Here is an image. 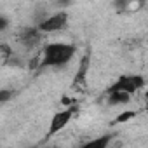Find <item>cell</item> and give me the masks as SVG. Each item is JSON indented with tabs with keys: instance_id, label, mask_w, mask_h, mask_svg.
Returning a JSON list of instances; mask_svg holds the SVG:
<instances>
[{
	"instance_id": "5bb4252c",
	"label": "cell",
	"mask_w": 148,
	"mask_h": 148,
	"mask_svg": "<svg viewBox=\"0 0 148 148\" xmlns=\"http://www.w3.org/2000/svg\"><path fill=\"white\" fill-rule=\"evenodd\" d=\"M145 110H146V112H148V99H146V106H145Z\"/></svg>"
},
{
	"instance_id": "ba28073f",
	"label": "cell",
	"mask_w": 148,
	"mask_h": 148,
	"mask_svg": "<svg viewBox=\"0 0 148 148\" xmlns=\"http://www.w3.org/2000/svg\"><path fill=\"white\" fill-rule=\"evenodd\" d=\"M112 139H113V134H105V136H99V138H94L91 141L82 143V146L84 148H108Z\"/></svg>"
},
{
	"instance_id": "30bf717a",
	"label": "cell",
	"mask_w": 148,
	"mask_h": 148,
	"mask_svg": "<svg viewBox=\"0 0 148 148\" xmlns=\"http://www.w3.org/2000/svg\"><path fill=\"white\" fill-rule=\"evenodd\" d=\"M12 58H14L12 47L7 42H2V44H0V61H2V64H7Z\"/></svg>"
},
{
	"instance_id": "277c9868",
	"label": "cell",
	"mask_w": 148,
	"mask_h": 148,
	"mask_svg": "<svg viewBox=\"0 0 148 148\" xmlns=\"http://www.w3.org/2000/svg\"><path fill=\"white\" fill-rule=\"evenodd\" d=\"M75 110L77 108H73V106H66L64 110H59L52 115L51 122H49V129H47V139L56 136L58 132H61L73 119V115H75Z\"/></svg>"
},
{
	"instance_id": "8fae6325",
	"label": "cell",
	"mask_w": 148,
	"mask_h": 148,
	"mask_svg": "<svg viewBox=\"0 0 148 148\" xmlns=\"http://www.w3.org/2000/svg\"><path fill=\"white\" fill-rule=\"evenodd\" d=\"M136 115H138V112H134V110H127V112H122L120 115H117V119H115V124H124V122H127V120L134 119Z\"/></svg>"
},
{
	"instance_id": "8992f818",
	"label": "cell",
	"mask_w": 148,
	"mask_h": 148,
	"mask_svg": "<svg viewBox=\"0 0 148 148\" xmlns=\"http://www.w3.org/2000/svg\"><path fill=\"white\" fill-rule=\"evenodd\" d=\"M89 68H91V51H86V54L80 58V63H79V68H77V71H75V75H73L71 89H80V91L86 89Z\"/></svg>"
},
{
	"instance_id": "5b68a950",
	"label": "cell",
	"mask_w": 148,
	"mask_h": 148,
	"mask_svg": "<svg viewBox=\"0 0 148 148\" xmlns=\"http://www.w3.org/2000/svg\"><path fill=\"white\" fill-rule=\"evenodd\" d=\"M42 35H44V33L40 32V28H38L37 25H35V26H26V28L19 30V33H18V42H19L25 49L32 51V49H35V47L40 45Z\"/></svg>"
},
{
	"instance_id": "7a4b0ae2",
	"label": "cell",
	"mask_w": 148,
	"mask_h": 148,
	"mask_svg": "<svg viewBox=\"0 0 148 148\" xmlns=\"http://www.w3.org/2000/svg\"><path fill=\"white\" fill-rule=\"evenodd\" d=\"M145 87V77L138 73H125V75L117 77V80L106 89V92H127L134 96Z\"/></svg>"
},
{
	"instance_id": "9a60e30c",
	"label": "cell",
	"mask_w": 148,
	"mask_h": 148,
	"mask_svg": "<svg viewBox=\"0 0 148 148\" xmlns=\"http://www.w3.org/2000/svg\"><path fill=\"white\" fill-rule=\"evenodd\" d=\"M64 2H68V0H64Z\"/></svg>"
},
{
	"instance_id": "3957f363",
	"label": "cell",
	"mask_w": 148,
	"mask_h": 148,
	"mask_svg": "<svg viewBox=\"0 0 148 148\" xmlns=\"http://www.w3.org/2000/svg\"><path fill=\"white\" fill-rule=\"evenodd\" d=\"M68 21H70V14L66 11H56V12L45 16L42 21H38L37 26L40 28V32L44 35L45 33H58L68 26Z\"/></svg>"
},
{
	"instance_id": "9c48e42d",
	"label": "cell",
	"mask_w": 148,
	"mask_h": 148,
	"mask_svg": "<svg viewBox=\"0 0 148 148\" xmlns=\"http://www.w3.org/2000/svg\"><path fill=\"white\" fill-rule=\"evenodd\" d=\"M131 94L127 92H106V101L112 106H119V105H127L131 101Z\"/></svg>"
},
{
	"instance_id": "52a82bcc",
	"label": "cell",
	"mask_w": 148,
	"mask_h": 148,
	"mask_svg": "<svg viewBox=\"0 0 148 148\" xmlns=\"http://www.w3.org/2000/svg\"><path fill=\"white\" fill-rule=\"evenodd\" d=\"M117 12H136L141 11L145 5V0H115L113 2Z\"/></svg>"
},
{
	"instance_id": "6da1fadb",
	"label": "cell",
	"mask_w": 148,
	"mask_h": 148,
	"mask_svg": "<svg viewBox=\"0 0 148 148\" xmlns=\"http://www.w3.org/2000/svg\"><path fill=\"white\" fill-rule=\"evenodd\" d=\"M77 54L75 44H66V42H51L45 44L40 51L38 58V70L45 68H63L66 66Z\"/></svg>"
},
{
	"instance_id": "4fadbf2b",
	"label": "cell",
	"mask_w": 148,
	"mask_h": 148,
	"mask_svg": "<svg viewBox=\"0 0 148 148\" xmlns=\"http://www.w3.org/2000/svg\"><path fill=\"white\" fill-rule=\"evenodd\" d=\"M7 26H9V19L5 18V16H2V18H0V32H5L7 30Z\"/></svg>"
},
{
	"instance_id": "7c38bea8",
	"label": "cell",
	"mask_w": 148,
	"mask_h": 148,
	"mask_svg": "<svg viewBox=\"0 0 148 148\" xmlns=\"http://www.w3.org/2000/svg\"><path fill=\"white\" fill-rule=\"evenodd\" d=\"M11 96H12V94H11V91H7V89H4L2 92H0V103H7Z\"/></svg>"
}]
</instances>
